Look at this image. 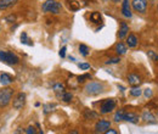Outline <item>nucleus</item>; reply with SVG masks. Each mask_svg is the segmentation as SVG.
<instances>
[{"mask_svg":"<svg viewBox=\"0 0 158 134\" xmlns=\"http://www.w3.org/2000/svg\"><path fill=\"white\" fill-rule=\"evenodd\" d=\"M41 10L45 14L57 15V14H61V11H62V5H61V2H57L56 0H46L45 2H43Z\"/></svg>","mask_w":158,"mask_h":134,"instance_id":"obj_1","label":"nucleus"},{"mask_svg":"<svg viewBox=\"0 0 158 134\" xmlns=\"http://www.w3.org/2000/svg\"><path fill=\"white\" fill-rule=\"evenodd\" d=\"M14 94H15V90L12 88L7 87L4 89H0V109H4L10 104Z\"/></svg>","mask_w":158,"mask_h":134,"instance_id":"obj_2","label":"nucleus"},{"mask_svg":"<svg viewBox=\"0 0 158 134\" xmlns=\"http://www.w3.org/2000/svg\"><path fill=\"white\" fill-rule=\"evenodd\" d=\"M0 61L7 63L10 66H14V65H17L20 62V58L15 53H12V51L0 50Z\"/></svg>","mask_w":158,"mask_h":134,"instance_id":"obj_3","label":"nucleus"},{"mask_svg":"<svg viewBox=\"0 0 158 134\" xmlns=\"http://www.w3.org/2000/svg\"><path fill=\"white\" fill-rule=\"evenodd\" d=\"M117 106V100L116 99H105L102 100L100 105V114L101 115H108L111 114Z\"/></svg>","mask_w":158,"mask_h":134,"instance_id":"obj_4","label":"nucleus"},{"mask_svg":"<svg viewBox=\"0 0 158 134\" xmlns=\"http://www.w3.org/2000/svg\"><path fill=\"white\" fill-rule=\"evenodd\" d=\"M103 89H105V84L101 82H89L85 85V92L89 95H98L103 92Z\"/></svg>","mask_w":158,"mask_h":134,"instance_id":"obj_5","label":"nucleus"},{"mask_svg":"<svg viewBox=\"0 0 158 134\" xmlns=\"http://www.w3.org/2000/svg\"><path fill=\"white\" fill-rule=\"evenodd\" d=\"M147 0H133L131 1V6L134 9L135 12L138 14H145L147 11Z\"/></svg>","mask_w":158,"mask_h":134,"instance_id":"obj_6","label":"nucleus"},{"mask_svg":"<svg viewBox=\"0 0 158 134\" xmlns=\"http://www.w3.org/2000/svg\"><path fill=\"white\" fill-rule=\"evenodd\" d=\"M111 128V122L108 119H99L95 124V132L96 133H106L107 129Z\"/></svg>","mask_w":158,"mask_h":134,"instance_id":"obj_7","label":"nucleus"},{"mask_svg":"<svg viewBox=\"0 0 158 134\" xmlns=\"http://www.w3.org/2000/svg\"><path fill=\"white\" fill-rule=\"evenodd\" d=\"M26 104V94L24 93H19L16 97L12 101V106L15 110H21Z\"/></svg>","mask_w":158,"mask_h":134,"instance_id":"obj_8","label":"nucleus"},{"mask_svg":"<svg viewBox=\"0 0 158 134\" xmlns=\"http://www.w3.org/2000/svg\"><path fill=\"white\" fill-rule=\"evenodd\" d=\"M122 15L127 19H130L133 16L131 14V10H130V4H129V0H123L122 2Z\"/></svg>","mask_w":158,"mask_h":134,"instance_id":"obj_9","label":"nucleus"},{"mask_svg":"<svg viewBox=\"0 0 158 134\" xmlns=\"http://www.w3.org/2000/svg\"><path fill=\"white\" fill-rule=\"evenodd\" d=\"M138 44H139V39L135 34L130 33V34L127 36V46H128V48H130V49H131V48H136Z\"/></svg>","mask_w":158,"mask_h":134,"instance_id":"obj_10","label":"nucleus"},{"mask_svg":"<svg viewBox=\"0 0 158 134\" xmlns=\"http://www.w3.org/2000/svg\"><path fill=\"white\" fill-rule=\"evenodd\" d=\"M128 34H129V26H128L125 22H120V28H119V32H118V38L124 39Z\"/></svg>","mask_w":158,"mask_h":134,"instance_id":"obj_11","label":"nucleus"},{"mask_svg":"<svg viewBox=\"0 0 158 134\" xmlns=\"http://www.w3.org/2000/svg\"><path fill=\"white\" fill-rule=\"evenodd\" d=\"M128 83L131 85V87H138L139 84L141 83V78L139 75L136 73H130L129 76H128Z\"/></svg>","mask_w":158,"mask_h":134,"instance_id":"obj_12","label":"nucleus"},{"mask_svg":"<svg viewBox=\"0 0 158 134\" xmlns=\"http://www.w3.org/2000/svg\"><path fill=\"white\" fill-rule=\"evenodd\" d=\"M84 118L85 119H88V121H93V119H98L100 117V115L98 112H95L94 110H89V109H86V110H84Z\"/></svg>","mask_w":158,"mask_h":134,"instance_id":"obj_13","label":"nucleus"},{"mask_svg":"<svg viewBox=\"0 0 158 134\" xmlns=\"http://www.w3.org/2000/svg\"><path fill=\"white\" fill-rule=\"evenodd\" d=\"M19 0H0V10H6L16 5Z\"/></svg>","mask_w":158,"mask_h":134,"instance_id":"obj_14","label":"nucleus"},{"mask_svg":"<svg viewBox=\"0 0 158 134\" xmlns=\"http://www.w3.org/2000/svg\"><path fill=\"white\" fill-rule=\"evenodd\" d=\"M14 79L15 78L11 76V75H9V73H1V76H0V83L2 85H9V84H11L14 82Z\"/></svg>","mask_w":158,"mask_h":134,"instance_id":"obj_15","label":"nucleus"},{"mask_svg":"<svg viewBox=\"0 0 158 134\" xmlns=\"http://www.w3.org/2000/svg\"><path fill=\"white\" fill-rule=\"evenodd\" d=\"M124 121H128V122H130V123L136 124L139 122V116L136 115V114H134V112H125V115H124Z\"/></svg>","mask_w":158,"mask_h":134,"instance_id":"obj_16","label":"nucleus"},{"mask_svg":"<svg viewBox=\"0 0 158 134\" xmlns=\"http://www.w3.org/2000/svg\"><path fill=\"white\" fill-rule=\"evenodd\" d=\"M114 50H116V53H117L118 55H124V54L128 51V46H127L124 43L119 41V43H117V44H116Z\"/></svg>","mask_w":158,"mask_h":134,"instance_id":"obj_17","label":"nucleus"},{"mask_svg":"<svg viewBox=\"0 0 158 134\" xmlns=\"http://www.w3.org/2000/svg\"><path fill=\"white\" fill-rule=\"evenodd\" d=\"M66 2H67L68 9H69L71 11H78L79 9H80L79 2H78V1H76V0H67Z\"/></svg>","mask_w":158,"mask_h":134,"instance_id":"obj_18","label":"nucleus"},{"mask_svg":"<svg viewBox=\"0 0 158 134\" xmlns=\"http://www.w3.org/2000/svg\"><path fill=\"white\" fill-rule=\"evenodd\" d=\"M124 115H125V110H124V109H120V110H118V111L114 114V117H113V119H114L116 122L124 121Z\"/></svg>","mask_w":158,"mask_h":134,"instance_id":"obj_19","label":"nucleus"},{"mask_svg":"<svg viewBox=\"0 0 158 134\" xmlns=\"http://www.w3.org/2000/svg\"><path fill=\"white\" fill-rule=\"evenodd\" d=\"M90 19H91V22H94V23H100V22H102V16H101L100 12L95 11V12H93V14L90 15Z\"/></svg>","mask_w":158,"mask_h":134,"instance_id":"obj_20","label":"nucleus"},{"mask_svg":"<svg viewBox=\"0 0 158 134\" xmlns=\"http://www.w3.org/2000/svg\"><path fill=\"white\" fill-rule=\"evenodd\" d=\"M60 96H61V99H62L64 102H71V101H72V99H73L72 93H68V92H62Z\"/></svg>","mask_w":158,"mask_h":134,"instance_id":"obj_21","label":"nucleus"},{"mask_svg":"<svg viewBox=\"0 0 158 134\" xmlns=\"http://www.w3.org/2000/svg\"><path fill=\"white\" fill-rule=\"evenodd\" d=\"M79 53H80L83 56H88V55L90 54L89 46L85 45V44H80V45H79Z\"/></svg>","mask_w":158,"mask_h":134,"instance_id":"obj_22","label":"nucleus"},{"mask_svg":"<svg viewBox=\"0 0 158 134\" xmlns=\"http://www.w3.org/2000/svg\"><path fill=\"white\" fill-rule=\"evenodd\" d=\"M129 94H130L131 96H134V97H139V96L142 94V90H141L139 87H133V88L130 89Z\"/></svg>","mask_w":158,"mask_h":134,"instance_id":"obj_23","label":"nucleus"},{"mask_svg":"<svg viewBox=\"0 0 158 134\" xmlns=\"http://www.w3.org/2000/svg\"><path fill=\"white\" fill-rule=\"evenodd\" d=\"M21 41L23 43V44H27V45H33V43H32V40L28 38V36H27V33L26 32H22V34H21Z\"/></svg>","mask_w":158,"mask_h":134,"instance_id":"obj_24","label":"nucleus"},{"mask_svg":"<svg viewBox=\"0 0 158 134\" xmlns=\"http://www.w3.org/2000/svg\"><path fill=\"white\" fill-rule=\"evenodd\" d=\"M142 119H145V121H153V119H155V116L152 115L148 110H146V111L142 114Z\"/></svg>","mask_w":158,"mask_h":134,"instance_id":"obj_25","label":"nucleus"},{"mask_svg":"<svg viewBox=\"0 0 158 134\" xmlns=\"http://www.w3.org/2000/svg\"><path fill=\"white\" fill-rule=\"evenodd\" d=\"M77 79H78L79 83H84L86 79H89V80L91 79V75H89V73H85V75H81V76H79Z\"/></svg>","mask_w":158,"mask_h":134,"instance_id":"obj_26","label":"nucleus"},{"mask_svg":"<svg viewBox=\"0 0 158 134\" xmlns=\"http://www.w3.org/2000/svg\"><path fill=\"white\" fill-rule=\"evenodd\" d=\"M119 61H120L119 58H108L105 63L106 65H116V63H119Z\"/></svg>","mask_w":158,"mask_h":134,"instance_id":"obj_27","label":"nucleus"},{"mask_svg":"<svg viewBox=\"0 0 158 134\" xmlns=\"http://www.w3.org/2000/svg\"><path fill=\"white\" fill-rule=\"evenodd\" d=\"M54 90L56 92V93H62V92H64V85L63 84H61V83H59V84H55L54 85Z\"/></svg>","mask_w":158,"mask_h":134,"instance_id":"obj_28","label":"nucleus"},{"mask_svg":"<svg viewBox=\"0 0 158 134\" xmlns=\"http://www.w3.org/2000/svg\"><path fill=\"white\" fill-rule=\"evenodd\" d=\"M148 58H151L155 61H158V55L155 53V51H148Z\"/></svg>","mask_w":158,"mask_h":134,"instance_id":"obj_29","label":"nucleus"},{"mask_svg":"<svg viewBox=\"0 0 158 134\" xmlns=\"http://www.w3.org/2000/svg\"><path fill=\"white\" fill-rule=\"evenodd\" d=\"M24 133H27V134H35V133H37V131H35V128H34V127H28V128L24 131Z\"/></svg>","mask_w":158,"mask_h":134,"instance_id":"obj_30","label":"nucleus"},{"mask_svg":"<svg viewBox=\"0 0 158 134\" xmlns=\"http://www.w3.org/2000/svg\"><path fill=\"white\" fill-rule=\"evenodd\" d=\"M79 68L80 70H89L90 68V65L89 63H80L79 65Z\"/></svg>","mask_w":158,"mask_h":134,"instance_id":"obj_31","label":"nucleus"},{"mask_svg":"<svg viewBox=\"0 0 158 134\" xmlns=\"http://www.w3.org/2000/svg\"><path fill=\"white\" fill-rule=\"evenodd\" d=\"M66 50H67V48H66V46H62V49L60 50V56H61L62 58L66 56Z\"/></svg>","mask_w":158,"mask_h":134,"instance_id":"obj_32","label":"nucleus"},{"mask_svg":"<svg viewBox=\"0 0 158 134\" xmlns=\"http://www.w3.org/2000/svg\"><path fill=\"white\" fill-rule=\"evenodd\" d=\"M15 19H16L15 15H10V16H6L5 17V21H7V22H15Z\"/></svg>","mask_w":158,"mask_h":134,"instance_id":"obj_33","label":"nucleus"},{"mask_svg":"<svg viewBox=\"0 0 158 134\" xmlns=\"http://www.w3.org/2000/svg\"><path fill=\"white\" fill-rule=\"evenodd\" d=\"M143 94H145L146 97H151V96H152V90H151V89H146Z\"/></svg>","mask_w":158,"mask_h":134,"instance_id":"obj_34","label":"nucleus"},{"mask_svg":"<svg viewBox=\"0 0 158 134\" xmlns=\"http://www.w3.org/2000/svg\"><path fill=\"white\" fill-rule=\"evenodd\" d=\"M118 132L116 131V129H112V128H110V129H107V132L105 134H117Z\"/></svg>","mask_w":158,"mask_h":134,"instance_id":"obj_35","label":"nucleus"},{"mask_svg":"<svg viewBox=\"0 0 158 134\" xmlns=\"http://www.w3.org/2000/svg\"><path fill=\"white\" fill-rule=\"evenodd\" d=\"M111 1H112V2H119L120 0H111Z\"/></svg>","mask_w":158,"mask_h":134,"instance_id":"obj_36","label":"nucleus"},{"mask_svg":"<svg viewBox=\"0 0 158 134\" xmlns=\"http://www.w3.org/2000/svg\"><path fill=\"white\" fill-rule=\"evenodd\" d=\"M0 32H1V27H0Z\"/></svg>","mask_w":158,"mask_h":134,"instance_id":"obj_37","label":"nucleus"}]
</instances>
